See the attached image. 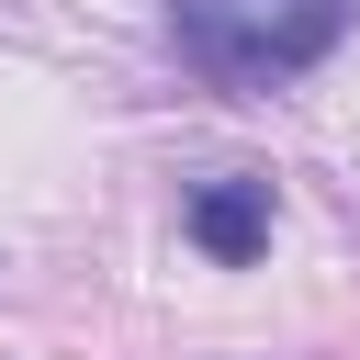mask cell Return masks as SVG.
<instances>
[{
	"label": "cell",
	"mask_w": 360,
	"mask_h": 360,
	"mask_svg": "<svg viewBox=\"0 0 360 360\" xmlns=\"http://www.w3.org/2000/svg\"><path fill=\"white\" fill-rule=\"evenodd\" d=\"M180 236L202 248V259H225V270H248L259 248H270V180H202L191 191V214H180Z\"/></svg>",
	"instance_id": "2"
},
{
	"label": "cell",
	"mask_w": 360,
	"mask_h": 360,
	"mask_svg": "<svg viewBox=\"0 0 360 360\" xmlns=\"http://www.w3.org/2000/svg\"><path fill=\"white\" fill-rule=\"evenodd\" d=\"M349 11H360V0H169V34H180V56H191L202 79H225V90H281V79H304L315 56H338Z\"/></svg>",
	"instance_id": "1"
}]
</instances>
